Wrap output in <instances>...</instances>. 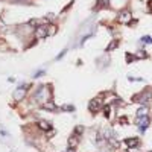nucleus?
<instances>
[{"mask_svg":"<svg viewBox=\"0 0 152 152\" xmlns=\"http://www.w3.org/2000/svg\"><path fill=\"white\" fill-rule=\"evenodd\" d=\"M97 6H101V8H108V6H110V0H97Z\"/></svg>","mask_w":152,"mask_h":152,"instance_id":"nucleus-11","label":"nucleus"},{"mask_svg":"<svg viewBox=\"0 0 152 152\" xmlns=\"http://www.w3.org/2000/svg\"><path fill=\"white\" fill-rule=\"evenodd\" d=\"M136 123L140 126V132H145L146 128H148V125H149V117L148 116H140V117L136 120Z\"/></svg>","mask_w":152,"mask_h":152,"instance_id":"nucleus-3","label":"nucleus"},{"mask_svg":"<svg viewBox=\"0 0 152 152\" xmlns=\"http://www.w3.org/2000/svg\"><path fill=\"white\" fill-rule=\"evenodd\" d=\"M38 128L43 129V131H49L50 129V123L46 122V120H38Z\"/></svg>","mask_w":152,"mask_h":152,"instance_id":"nucleus-8","label":"nucleus"},{"mask_svg":"<svg viewBox=\"0 0 152 152\" xmlns=\"http://www.w3.org/2000/svg\"><path fill=\"white\" fill-rule=\"evenodd\" d=\"M67 152H75V149H73V148H70V149H69Z\"/></svg>","mask_w":152,"mask_h":152,"instance_id":"nucleus-24","label":"nucleus"},{"mask_svg":"<svg viewBox=\"0 0 152 152\" xmlns=\"http://www.w3.org/2000/svg\"><path fill=\"white\" fill-rule=\"evenodd\" d=\"M146 56H148V55H146L145 52H141V50H140V52L137 53V58H141V59H143V58H146Z\"/></svg>","mask_w":152,"mask_h":152,"instance_id":"nucleus-18","label":"nucleus"},{"mask_svg":"<svg viewBox=\"0 0 152 152\" xmlns=\"http://www.w3.org/2000/svg\"><path fill=\"white\" fill-rule=\"evenodd\" d=\"M53 134H55V131H50V132H47V137H52Z\"/></svg>","mask_w":152,"mask_h":152,"instance_id":"nucleus-23","label":"nucleus"},{"mask_svg":"<svg viewBox=\"0 0 152 152\" xmlns=\"http://www.w3.org/2000/svg\"><path fill=\"white\" fill-rule=\"evenodd\" d=\"M102 106V97H96V99H93L90 102V105H88V110H90L91 113H97L101 110Z\"/></svg>","mask_w":152,"mask_h":152,"instance_id":"nucleus-1","label":"nucleus"},{"mask_svg":"<svg viewBox=\"0 0 152 152\" xmlns=\"http://www.w3.org/2000/svg\"><path fill=\"white\" fill-rule=\"evenodd\" d=\"M125 143H126V145L129 146V148H136V146H138V138H136V137H131V138H126V140H125Z\"/></svg>","mask_w":152,"mask_h":152,"instance_id":"nucleus-7","label":"nucleus"},{"mask_svg":"<svg viewBox=\"0 0 152 152\" xmlns=\"http://www.w3.org/2000/svg\"><path fill=\"white\" fill-rule=\"evenodd\" d=\"M82 126H76V129H75V134H78V136H79V134H82Z\"/></svg>","mask_w":152,"mask_h":152,"instance_id":"nucleus-19","label":"nucleus"},{"mask_svg":"<svg viewBox=\"0 0 152 152\" xmlns=\"http://www.w3.org/2000/svg\"><path fill=\"white\" fill-rule=\"evenodd\" d=\"M49 26L47 24H41L38 26L37 29H35V35H37V38H46L47 35H49Z\"/></svg>","mask_w":152,"mask_h":152,"instance_id":"nucleus-2","label":"nucleus"},{"mask_svg":"<svg viewBox=\"0 0 152 152\" xmlns=\"http://www.w3.org/2000/svg\"><path fill=\"white\" fill-rule=\"evenodd\" d=\"M148 106H140V108L137 110V116L140 117V116H148Z\"/></svg>","mask_w":152,"mask_h":152,"instance_id":"nucleus-10","label":"nucleus"},{"mask_svg":"<svg viewBox=\"0 0 152 152\" xmlns=\"http://www.w3.org/2000/svg\"><path fill=\"white\" fill-rule=\"evenodd\" d=\"M49 35H53V34H55L56 32V26H50V28H49Z\"/></svg>","mask_w":152,"mask_h":152,"instance_id":"nucleus-17","label":"nucleus"},{"mask_svg":"<svg viewBox=\"0 0 152 152\" xmlns=\"http://www.w3.org/2000/svg\"><path fill=\"white\" fill-rule=\"evenodd\" d=\"M116 47H117V41H113V44H110V46L106 47V52H110V50H114Z\"/></svg>","mask_w":152,"mask_h":152,"instance_id":"nucleus-14","label":"nucleus"},{"mask_svg":"<svg viewBox=\"0 0 152 152\" xmlns=\"http://www.w3.org/2000/svg\"><path fill=\"white\" fill-rule=\"evenodd\" d=\"M149 99H151V93H146V91L132 97V101H134V102H137V103H146Z\"/></svg>","mask_w":152,"mask_h":152,"instance_id":"nucleus-4","label":"nucleus"},{"mask_svg":"<svg viewBox=\"0 0 152 152\" xmlns=\"http://www.w3.org/2000/svg\"><path fill=\"white\" fill-rule=\"evenodd\" d=\"M24 96H26V90L23 87H20V88H17L15 93H14V101L15 102H21L24 99Z\"/></svg>","mask_w":152,"mask_h":152,"instance_id":"nucleus-6","label":"nucleus"},{"mask_svg":"<svg viewBox=\"0 0 152 152\" xmlns=\"http://www.w3.org/2000/svg\"><path fill=\"white\" fill-rule=\"evenodd\" d=\"M126 55H128V56H126V61H128V62H131V61H132V56H131V53H126Z\"/></svg>","mask_w":152,"mask_h":152,"instance_id":"nucleus-21","label":"nucleus"},{"mask_svg":"<svg viewBox=\"0 0 152 152\" xmlns=\"http://www.w3.org/2000/svg\"><path fill=\"white\" fill-rule=\"evenodd\" d=\"M78 146V137L76 136H71L70 138H69V148H76Z\"/></svg>","mask_w":152,"mask_h":152,"instance_id":"nucleus-9","label":"nucleus"},{"mask_svg":"<svg viewBox=\"0 0 152 152\" xmlns=\"http://www.w3.org/2000/svg\"><path fill=\"white\" fill-rule=\"evenodd\" d=\"M140 41H141L143 44H151V43H152V38H151V37H143Z\"/></svg>","mask_w":152,"mask_h":152,"instance_id":"nucleus-13","label":"nucleus"},{"mask_svg":"<svg viewBox=\"0 0 152 152\" xmlns=\"http://www.w3.org/2000/svg\"><path fill=\"white\" fill-rule=\"evenodd\" d=\"M62 110L64 111H75V106L73 105H66V106H62Z\"/></svg>","mask_w":152,"mask_h":152,"instance_id":"nucleus-15","label":"nucleus"},{"mask_svg":"<svg viewBox=\"0 0 152 152\" xmlns=\"http://www.w3.org/2000/svg\"><path fill=\"white\" fill-rule=\"evenodd\" d=\"M44 108H46V110H50V111H55L56 106H55V103H53V102H46V103H44Z\"/></svg>","mask_w":152,"mask_h":152,"instance_id":"nucleus-12","label":"nucleus"},{"mask_svg":"<svg viewBox=\"0 0 152 152\" xmlns=\"http://www.w3.org/2000/svg\"><path fill=\"white\" fill-rule=\"evenodd\" d=\"M64 55H66V50H62V52L59 53V55L56 56V59H61V58H62V56H64Z\"/></svg>","mask_w":152,"mask_h":152,"instance_id":"nucleus-20","label":"nucleus"},{"mask_svg":"<svg viewBox=\"0 0 152 152\" xmlns=\"http://www.w3.org/2000/svg\"><path fill=\"white\" fill-rule=\"evenodd\" d=\"M131 19H132V14H131V11H128V9H125V11H122L120 12V15H119V20L122 21V23H129L131 21Z\"/></svg>","mask_w":152,"mask_h":152,"instance_id":"nucleus-5","label":"nucleus"},{"mask_svg":"<svg viewBox=\"0 0 152 152\" xmlns=\"http://www.w3.org/2000/svg\"><path fill=\"white\" fill-rule=\"evenodd\" d=\"M41 75H44V71H38V73H35V78H40Z\"/></svg>","mask_w":152,"mask_h":152,"instance_id":"nucleus-22","label":"nucleus"},{"mask_svg":"<svg viewBox=\"0 0 152 152\" xmlns=\"http://www.w3.org/2000/svg\"><path fill=\"white\" fill-rule=\"evenodd\" d=\"M110 113H111L110 106H105V108H103V114H105V117H110Z\"/></svg>","mask_w":152,"mask_h":152,"instance_id":"nucleus-16","label":"nucleus"}]
</instances>
